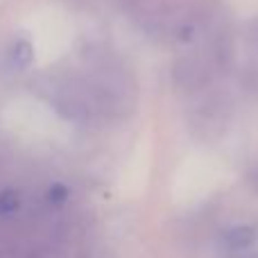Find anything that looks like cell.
<instances>
[{
    "label": "cell",
    "mask_w": 258,
    "mask_h": 258,
    "mask_svg": "<svg viewBox=\"0 0 258 258\" xmlns=\"http://www.w3.org/2000/svg\"><path fill=\"white\" fill-rule=\"evenodd\" d=\"M32 59H34V45L27 39H14L5 52V63L12 73H23L30 68Z\"/></svg>",
    "instance_id": "1"
},
{
    "label": "cell",
    "mask_w": 258,
    "mask_h": 258,
    "mask_svg": "<svg viewBox=\"0 0 258 258\" xmlns=\"http://www.w3.org/2000/svg\"><path fill=\"white\" fill-rule=\"evenodd\" d=\"M23 209V197L14 188L0 190V218H14Z\"/></svg>",
    "instance_id": "2"
},
{
    "label": "cell",
    "mask_w": 258,
    "mask_h": 258,
    "mask_svg": "<svg viewBox=\"0 0 258 258\" xmlns=\"http://www.w3.org/2000/svg\"><path fill=\"white\" fill-rule=\"evenodd\" d=\"M251 181H256V186H258V168L251 172Z\"/></svg>",
    "instance_id": "3"
}]
</instances>
